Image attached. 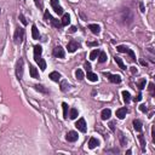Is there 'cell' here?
Returning a JSON list of instances; mask_svg holds the SVG:
<instances>
[{
	"instance_id": "6da1fadb",
	"label": "cell",
	"mask_w": 155,
	"mask_h": 155,
	"mask_svg": "<svg viewBox=\"0 0 155 155\" xmlns=\"http://www.w3.org/2000/svg\"><path fill=\"white\" fill-rule=\"evenodd\" d=\"M44 17H45V20H46L47 22H51L52 24H53V26H55L56 28H58V29H60L61 27H63V26H62V23L60 22L58 20H56V18H53V17L51 16V15H50V12H49V11H45Z\"/></svg>"
},
{
	"instance_id": "7a4b0ae2",
	"label": "cell",
	"mask_w": 155,
	"mask_h": 155,
	"mask_svg": "<svg viewBox=\"0 0 155 155\" xmlns=\"http://www.w3.org/2000/svg\"><path fill=\"white\" fill-rule=\"evenodd\" d=\"M23 38H24V30H23L22 28H17L16 32H15V36H13L15 43L16 44H21L23 41Z\"/></svg>"
},
{
	"instance_id": "3957f363",
	"label": "cell",
	"mask_w": 155,
	"mask_h": 155,
	"mask_svg": "<svg viewBox=\"0 0 155 155\" xmlns=\"http://www.w3.org/2000/svg\"><path fill=\"white\" fill-rule=\"evenodd\" d=\"M75 126H76V128L79 130V131H81V132H86V130H87V126H86V121H85V119L84 118H80L79 120L76 121V124H75Z\"/></svg>"
},
{
	"instance_id": "277c9868",
	"label": "cell",
	"mask_w": 155,
	"mask_h": 155,
	"mask_svg": "<svg viewBox=\"0 0 155 155\" xmlns=\"http://www.w3.org/2000/svg\"><path fill=\"white\" fill-rule=\"evenodd\" d=\"M16 74L17 78L21 79L23 76V60H20L17 62V66H16Z\"/></svg>"
},
{
	"instance_id": "5b68a950",
	"label": "cell",
	"mask_w": 155,
	"mask_h": 155,
	"mask_svg": "<svg viewBox=\"0 0 155 155\" xmlns=\"http://www.w3.org/2000/svg\"><path fill=\"white\" fill-rule=\"evenodd\" d=\"M51 5H52V7H53V10L56 11V13H58V15H63V9L60 6L58 0H51Z\"/></svg>"
},
{
	"instance_id": "8992f818",
	"label": "cell",
	"mask_w": 155,
	"mask_h": 155,
	"mask_svg": "<svg viewBox=\"0 0 155 155\" xmlns=\"http://www.w3.org/2000/svg\"><path fill=\"white\" fill-rule=\"evenodd\" d=\"M78 132H75V131H69V132L67 133L66 138L68 142H75V141H78Z\"/></svg>"
},
{
	"instance_id": "52a82bcc",
	"label": "cell",
	"mask_w": 155,
	"mask_h": 155,
	"mask_svg": "<svg viewBox=\"0 0 155 155\" xmlns=\"http://www.w3.org/2000/svg\"><path fill=\"white\" fill-rule=\"evenodd\" d=\"M104 75L109 76V80H110L111 83H114V84H119L120 81H121V76H120V75H118V74H115V75H111V74H109V73H105L104 72Z\"/></svg>"
},
{
	"instance_id": "ba28073f",
	"label": "cell",
	"mask_w": 155,
	"mask_h": 155,
	"mask_svg": "<svg viewBox=\"0 0 155 155\" xmlns=\"http://www.w3.org/2000/svg\"><path fill=\"white\" fill-rule=\"evenodd\" d=\"M53 55H55L57 58H63L66 53H64V50L62 49L61 46H57V47L53 49Z\"/></svg>"
},
{
	"instance_id": "9c48e42d",
	"label": "cell",
	"mask_w": 155,
	"mask_h": 155,
	"mask_svg": "<svg viewBox=\"0 0 155 155\" xmlns=\"http://www.w3.org/2000/svg\"><path fill=\"white\" fill-rule=\"evenodd\" d=\"M78 47H79V44H78L76 41H74V40H72V41H70L69 44L67 45V49H68V52H75Z\"/></svg>"
},
{
	"instance_id": "30bf717a",
	"label": "cell",
	"mask_w": 155,
	"mask_h": 155,
	"mask_svg": "<svg viewBox=\"0 0 155 155\" xmlns=\"http://www.w3.org/2000/svg\"><path fill=\"white\" fill-rule=\"evenodd\" d=\"M126 114H127V108H125V107L116 110V116H118L119 119H125Z\"/></svg>"
},
{
	"instance_id": "8fae6325",
	"label": "cell",
	"mask_w": 155,
	"mask_h": 155,
	"mask_svg": "<svg viewBox=\"0 0 155 155\" xmlns=\"http://www.w3.org/2000/svg\"><path fill=\"white\" fill-rule=\"evenodd\" d=\"M97 145H100V142H98V139L94 138V137H91L89 141V148L90 149H94Z\"/></svg>"
},
{
	"instance_id": "7c38bea8",
	"label": "cell",
	"mask_w": 155,
	"mask_h": 155,
	"mask_svg": "<svg viewBox=\"0 0 155 155\" xmlns=\"http://www.w3.org/2000/svg\"><path fill=\"white\" fill-rule=\"evenodd\" d=\"M111 115V111L110 109H103L102 113H101V118H102V120H108Z\"/></svg>"
},
{
	"instance_id": "4fadbf2b",
	"label": "cell",
	"mask_w": 155,
	"mask_h": 155,
	"mask_svg": "<svg viewBox=\"0 0 155 155\" xmlns=\"http://www.w3.org/2000/svg\"><path fill=\"white\" fill-rule=\"evenodd\" d=\"M89 29L94 34V35L100 34V32H101V27L98 26V24H90V26H89Z\"/></svg>"
},
{
	"instance_id": "5bb4252c",
	"label": "cell",
	"mask_w": 155,
	"mask_h": 155,
	"mask_svg": "<svg viewBox=\"0 0 155 155\" xmlns=\"http://www.w3.org/2000/svg\"><path fill=\"white\" fill-rule=\"evenodd\" d=\"M61 23H62V26H68V24L70 23V16H69L68 13H63Z\"/></svg>"
},
{
	"instance_id": "9a60e30c",
	"label": "cell",
	"mask_w": 155,
	"mask_h": 155,
	"mask_svg": "<svg viewBox=\"0 0 155 155\" xmlns=\"http://www.w3.org/2000/svg\"><path fill=\"white\" fill-rule=\"evenodd\" d=\"M35 61H36V63L39 64V67H40V69H41V70H45V69H46V62H45L43 58L35 57Z\"/></svg>"
},
{
	"instance_id": "2e32d148",
	"label": "cell",
	"mask_w": 155,
	"mask_h": 155,
	"mask_svg": "<svg viewBox=\"0 0 155 155\" xmlns=\"http://www.w3.org/2000/svg\"><path fill=\"white\" fill-rule=\"evenodd\" d=\"M50 79L52 81H56V83H58V80L61 79V74L58 72H52L50 74Z\"/></svg>"
},
{
	"instance_id": "e0dca14e",
	"label": "cell",
	"mask_w": 155,
	"mask_h": 155,
	"mask_svg": "<svg viewBox=\"0 0 155 155\" xmlns=\"http://www.w3.org/2000/svg\"><path fill=\"white\" fill-rule=\"evenodd\" d=\"M29 73H30V76L34 78V79H36V78L39 76V73H38L36 68H35L34 66H30V67H29Z\"/></svg>"
},
{
	"instance_id": "ac0fdd59",
	"label": "cell",
	"mask_w": 155,
	"mask_h": 155,
	"mask_svg": "<svg viewBox=\"0 0 155 155\" xmlns=\"http://www.w3.org/2000/svg\"><path fill=\"white\" fill-rule=\"evenodd\" d=\"M133 128L137 132H141L142 131V122L139 121V120H133Z\"/></svg>"
},
{
	"instance_id": "d6986e66",
	"label": "cell",
	"mask_w": 155,
	"mask_h": 155,
	"mask_svg": "<svg viewBox=\"0 0 155 155\" xmlns=\"http://www.w3.org/2000/svg\"><path fill=\"white\" fill-rule=\"evenodd\" d=\"M32 36L33 39H39L40 38V34H39V30L36 26H32Z\"/></svg>"
},
{
	"instance_id": "ffe728a7",
	"label": "cell",
	"mask_w": 155,
	"mask_h": 155,
	"mask_svg": "<svg viewBox=\"0 0 155 155\" xmlns=\"http://www.w3.org/2000/svg\"><path fill=\"white\" fill-rule=\"evenodd\" d=\"M87 79H89L90 81H97L98 80V76H97V74H94V73H91V72H87Z\"/></svg>"
},
{
	"instance_id": "44dd1931",
	"label": "cell",
	"mask_w": 155,
	"mask_h": 155,
	"mask_svg": "<svg viewBox=\"0 0 155 155\" xmlns=\"http://www.w3.org/2000/svg\"><path fill=\"white\" fill-rule=\"evenodd\" d=\"M41 52H43V47L40 45H35L34 46V55H35V57H39L41 55Z\"/></svg>"
},
{
	"instance_id": "7402d4cb",
	"label": "cell",
	"mask_w": 155,
	"mask_h": 155,
	"mask_svg": "<svg viewBox=\"0 0 155 155\" xmlns=\"http://www.w3.org/2000/svg\"><path fill=\"white\" fill-rule=\"evenodd\" d=\"M122 98H124V102L125 103H128L131 101V94L127 91H122Z\"/></svg>"
},
{
	"instance_id": "603a6c76",
	"label": "cell",
	"mask_w": 155,
	"mask_h": 155,
	"mask_svg": "<svg viewBox=\"0 0 155 155\" xmlns=\"http://www.w3.org/2000/svg\"><path fill=\"white\" fill-rule=\"evenodd\" d=\"M98 55H100V50L97 49V50H93L91 53H90V60L91 61H93L96 58H98Z\"/></svg>"
},
{
	"instance_id": "cb8c5ba5",
	"label": "cell",
	"mask_w": 155,
	"mask_h": 155,
	"mask_svg": "<svg viewBox=\"0 0 155 155\" xmlns=\"http://www.w3.org/2000/svg\"><path fill=\"white\" fill-rule=\"evenodd\" d=\"M116 50L119 51L120 53H127L130 49L126 47V46H124V45H120V46H118V47H116Z\"/></svg>"
},
{
	"instance_id": "d4e9b609",
	"label": "cell",
	"mask_w": 155,
	"mask_h": 155,
	"mask_svg": "<svg viewBox=\"0 0 155 155\" xmlns=\"http://www.w3.org/2000/svg\"><path fill=\"white\" fill-rule=\"evenodd\" d=\"M69 118L73 119V120L78 118V110L75 109V108H72V109H70V111H69Z\"/></svg>"
},
{
	"instance_id": "484cf974",
	"label": "cell",
	"mask_w": 155,
	"mask_h": 155,
	"mask_svg": "<svg viewBox=\"0 0 155 155\" xmlns=\"http://www.w3.org/2000/svg\"><path fill=\"white\" fill-rule=\"evenodd\" d=\"M98 61L100 63H104L107 61V53L105 52H100V55H98Z\"/></svg>"
},
{
	"instance_id": "4316f807",
	"label": "cell",
	"mask_w": 155,
	"mask_h": 155,
	"mask_svg": "<svg viewBox=\"0 0 155 155\" xmlns=\"http://www.w3.org/2000/svg\"><path fill=\"white\" fill-rule=\"evenodd\" d=\"M115 62H116V64L120 67L121 69H126V66L124 64V62H122V60L120 58V57H115Z\"/></svg>"
},
{
	"instance_id": "83f0119b",
	"label": "cell",
	"mask_w": 155,
	"mask_h": 155,
	"mask_svg": "<svg viewBox=\"0 0 155 155\" xmlns=\"http://www.w3.org/2000/svg\"><path fill=\"white\" fill-rule=\"evenodd\" d=\"M75 76H76L78 80H83L85 75H84V72L81 70V69H78L76 72H75Z\"/></svg>"
},
{
	"instance_id": "f1b7e54d",
	"label": "cell",
	"mask_w": 155,
	"mask_h": 155,
	"mask_svg": "<svg viewBox=\"0 0 155 155\" xmlns=\"http://www.w3.org/2000/svg\"><path fill=\"white\" fill-rule=\"evenodd\" d=\"M68 89H69V84H68V81L63 80V81L61 83V90L63 91V92H66Z\"/></svg>"
},
{
	"instance_id": "f546056e",
	"label": "cell",
	"mask_w": 155,
	"mask_h": 155,
	"mask_svg": "<svg viewBox=\"0 0 155 155\" xmlns=\"http://www.w3.org/2000/svg\"><path fill=\"white\" fill-rule=\"evenodd\" d=\"M138 141L139 143H141V147H142V149H145V139H144V136L143 134H139L138 136Z\"/></svg>"
},
{
	"instance_id": "4dcf8cb0",
	"label": "cell",
	"mask_w": 155,
	"mask_h": 155,
	"mask_svg": "<svg viewBox=\"0 0 155 155\" xmlns=\"http://www.w3.org/2000/svg\"><path fill=\"white\" fill-rule=\"evenodd\" d=\"M62 108H63V118L67 119L68 118V104L67 103H62Z\"/></svg>"
},
{
	"instance_id": "1f68e13d",
	"label": "cell",
	"mask_w": 155,
	"mask_h": 155,
	"mask_svg": "<svg viewBox=\"0 0 155 155\" xmlns=\"http://www.w3.org/2000/svg\"><path fill=\"white\" fill-rule=\"evenodd\" d=\"M34 87H35V89L38 90V91H40V92H44V93H47V90L44 89V86H43V85H35Z\"/></svg>"
},
{
	"instance_id": "d6a6232c",
	"label": "cell",
	"mask_w": 155,
	"mask_h": 155,
	"mask_svg": "<svg viewBox=\"0 0 155 155\" xmlns=\"http://www.w3.org/2000/svg\"><path fill=\"white\" fill-rule=\"evenodd\" d=\"M138 87H139V90H143L144 87H145V79H143V80H141V81H139Z\"/></svg>"
},
{
	"instance_id": "836d02e7",
	"label": "cell",
	"mask_w": 155,
	"mask_h": 155,
	"mask_svg": "<svg viewBox=\"0 0 155 155\" xmlns=\"http://www.w3.org/2000/svg\"><path fill=\"white\" fill-rule=\"evenodd\" d=\"M128 55H130V57H131V60H132V61H134V60H136V55H134V52H133L132 50H131V49H130V50H128V52H127Z\"/></svg>"
},
{
	"instance_id": "e575fe53",
	"label": "cell",
	"mask_w": 155,
	"mask_h": 155,
	"mask_svg": "<svg viewBox=\"0 0 155 155\" xmlns=\"http://www.w3.org/2000/svg\"><path fill=\"white\" fill-rule=\"evenodd\" d=\"M20 20H21V22H22L23 26H27V21H26V18L23 15H20Z\"/></svg>"
},
{
	"instance_id": "d590c367",
	"label": "cell",
	"mask_w": 155,
	"mask_h": 155,
	"mask_svg": "<svg viewBox=\"0 0 155 155\" xmlns=\"http://www.w3.org/2000/svg\"><path fill=\"white\" fill-rule=\"evenodd\" d=\"M139 110L143 111V113H145V111H147V107H145V104H141V105H139Z\"/></svg>"
},
{
	"instance_id": "8d00e7d4",
	"label": "cell",
	"mask_w": 155,
	"mask_h": 155,
	"mask_svg": "<svg viewBox=\"0 0 155 155\" xmlns=\"http://www.w3.org/2000/svg\"><path fill=\"white\" fill-rule=\"evenodd\" d=\"M85 68H86V70H87V72H90V70H91V64L86 62V63H85Z\"/></svg>"
},
{
	"instance_id": "74e56055",
	"label": "cell",
	"mask_w": 155,
	"mask_h": 155,
	"mask_svg": "<svg viewBox=\"0 0 155 155\" xmlns=\"http://www.w3.org/2000/svg\"><path fill=\"white\" fill-rule=\"evenodd\" d=\"M141 100H142V94H141V93H139L137 97H134V102H139Z\"/></svg>"
},
{
	"instance_id": "f35d334b",
	"label": "cell",
	"mask_w": 155,
	"mask_h": 155,
	"mask_svg": "<svg viewBox=\"0 0 155 155\" xmlns=\"http://www.w3.org/2000/svg\"><path fill=\"white\" fill-rule=\"evenodd\" d=\"M149 90L151 93H154V84H149Z\"/></svg>"
},
{
	"instance_id": "ab89813d",
	"label": "cell",
	"mask_w": 155,
	"mask_h": 155,
	"mask_svg": "<svg viewBox=\"0 0 155 155\" xmlns=\"http://www.w3.org/2000/svg\"><path fill=\"white\" fill-rule=\"evenodd\" d=\"M87 45H89V46H97L98 43H97V41H94V43H87Z\"/></svg>"
},
{
	"instance_id": "60d3db41",
	"label": "cell",
	"mask_w": 155,
	"mask_h": 155,
	"mask_svg": "<svg viewBox=\"0 0 155 155\" xmlns=\"http://www.w3.org/2000/svg\"><path fill=\"white\" fill-rule=\"evenodd\" d=\"M109 127H110L111 131H114V130H115V127H114V122H110V124H109Z\"/></svg>"
},
{
	"instance_id": "b9f144b4",
	"label": "cell",
	"mask_w": 155,
	"mask_h": 155,
	"mask_svg": "<svg viewBox=\"0 0 155 155\" xmlns=\"http://www.w3.org/2000/svg\"><path fill=\"white\" fill-rule=\"evenodd\" d=\"M139 7H141V11H142V12H144V11H145V9H144V5H143V4H142V3L139 4Z\"/></svg>"
},
{
	"instance_id": "7bdbcfd3",
	"label": "cell",
	"mask_w": 155,
	"mask_h": 155,
	"mask_svg": "<svg viewBox=\"0 0 155 155\" xmlns=\"http://www.w3.org/2000/svg\"><path fill=\"white\" fill-rule=\"evenodd\" d=\"M131 72H132L133 74H136V73H137V69H136V67H131Z\"/></svg>"
},
{
	"instance_id": "ee69618b",
	"label": "cell",
	"mask_w": 155,
	"mask_h": 155,
	"mask_svg": "<svg viewBox=\"0 0 155 155\" xmlns=\"http://www.w3.org/2000/svg\"><path fill=\"white\" fill-rule=\"evenodd\" d=\"M141 64H142V66H145V67L148 66V63H147V62H145V61H143V60L141 61Z\"/></svg>"
},
{
	"instance_id": "f6af8a7d",
	"label": "cell",
	"mask_w": 155,
	"mask_h": 155,
	"mask_svg": "<svg viewBox=\"0 0 155 155\" xmlns=\"http://www.w3.org/2000/svg\"><path fill=\"white\" fill-rule=\"evenodd\" d=\"M70 32H72V33L76 32V28H75V27H72V28H70Z\"/></svg>"
},
{
	"instance_id": "bcb514c9",
	"label": "cell",
	"mask_w": 155,
	"mask_h": 155,
	"mask_svg": "<svg viewBox=\"0 0 155 155\" xmlns=\"http://www.w3.org/2000/svg\"><path fill=\"white\" fill-rule=\"evenodd\" d=\"M34 3H35V5H36V6H40V3H39V0H34Z\"/></svg>"
},
{
	"instance_id": "7dc6e473",
	"label": "cell",
	"mask_w": 155,
	"mask_h": 155,
	"mask_svg": "<svg viewBox=\"0 0 155 155\" xmlns=\"http://www.w3.org/2000/svg\"><path fill=\"white\" fill-rule=\"evenodd\" d=\"M0 11H1V10H0Z\"/></svg>"
}]
</instances>
